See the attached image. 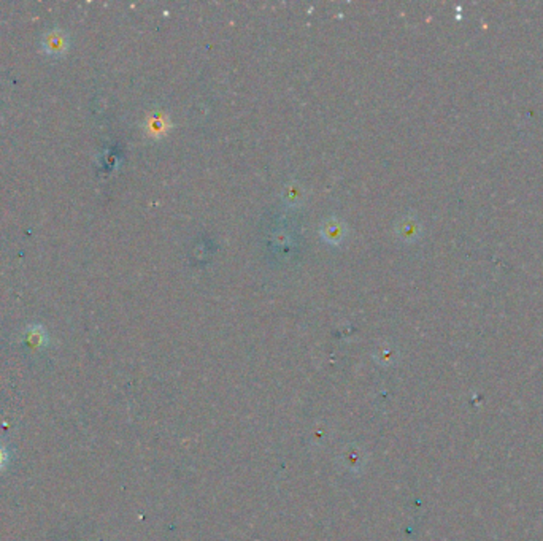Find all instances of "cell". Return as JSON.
I'll return each mask as SVG.
<instances>
[{
    "label": "cell",
    "mask_w": 543,
    "mask_h": 541,
    "mask_svg": "<svg viewBox=\"0 0 543 541\" xmlns=\"http://www.w3.org/2000/svg\"><path fill=\"white\" fill-rule=\"evenodd\" d=\"M40 45L43 51L51 58H62L69 51L70 40L66 31L54 27V29H49L46 34H43Z\"/></svg>",
    "instance_id": "obj_1"
},
{
    "label": "cell",
    "mask_w": 543,
    "mask_h": 541,
    "mask_svg": "<svg viewBox=\"0 0 543 541\" xmlns=\"http://www.w3.org/2000/svg\"><path fill=\"white\" fill-rule=\"evenodd\" d=\"M24 343L34 350H41L49 345V335L41 324H31L24 329Z\"/></svg>",
    "instance_id": "obj_2"
},
{
    "label": "cell",
    "mask_w": 543,
    "mask_h": 541,
    "mask_svg": "<svg viewBox=\"0 0 543 541\" xmlns=\"http://www.w3.org/2000/svg\"><path fill=\"white\" fill-rule=\"evenodd\" d=\"M10 459H11L10 450H9V448H6L4 443H0V473H2L4 470H5L6 467H9Z\"/></svg>",
    "instance_id": "obj_3"
}]
</instances>
